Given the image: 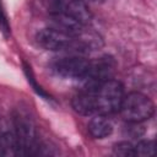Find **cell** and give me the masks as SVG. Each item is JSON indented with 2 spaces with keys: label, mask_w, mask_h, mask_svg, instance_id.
Listing matches in <instances>:
<instances>
[{
  "label": "cell",
  "mask_w": 157,
  "mask_h": 157,
  "mask_svg": "<svg viewBox=\"0 0 157 157\" xmlns=\"http://www.w3.org/2000/svg\"><path fill=\"white\" fill-rule=\"evenodd\" d=\"M135 147V156L150 157L155 155V141L153 140H141Z\"/></svg>",
  "instance_id": "obj_12"
},
{
  "label": "cell",
  "mask_w": 157,
  "mask_h": 157,
  "mask_svg": "<svg viewBox=\"0 0 157 157\" xmlns=\"http://www.w3.org/2000/svg\"><path fill=\"white\" fill-rule=\"evenodd\" d=\"M0 31L4 33V36L10 34V25H9V21H7V16L4 11L1 0H0Z\"/></svg>",
  "instance_id": "obj_14"
},
{
  "label": "cell",
  "mask_w": 157,
  "mask_h": 157,
  "mask_svg": "<svg viewBox=\"0 0 157 157\" xmlns=\"http://www.w3.org/2000/svg\"><path fill=\"white\" fill-rule=\"evenodd\" d=\"M23 71H25V75H26V77H27V81H28V83L31 85V87L33 88V91H34L39 97H42L43 99H45V101H53V97H52L40 85L37 83L36 77H34L33 71H32V67H31L27 63H23Z\"/></svg>",
  "instance_id": "obj_11"
},
{
  "label": "cell",
  "mask_w": 157,
  "mask_h": 157,
  "mask_svg": "<svg viewBox=\"0 0 157 157\" xmlns=\"http://www.w3.org/2000/svg\"><path fill=\"white\" fill-rule=\"evenodd\" d=\"M113 153L115 156H121V157H130L135 156V147L131 142L128 141H121L114 145L113 147Z\"/></svg>",
  "instance_id": "obj_13"
},
{
  "label": "cell",
  "mask_w": 157,
  "mask_h": 157,
  "mask_svg": "<svg viewBox=\"0 0 157 157\" xmlns=\"http://www.w3.org/2000/svg\"><path fill=\"white\" fill-rule=\"evenodd\" d=\"M49 22H50V26H49L50 28H54L61 33H65L72 37L81 34L86 27L80 22H77L76 20L71 18L70 16L61 12H56V11L49 12Z\"/></svg>",
  "instance_id": "obj_8"
},
{
  "label": "cell",
  "mask_w": 157,
  "mask_h": 157,
  "mask_svg": "<svg viewBox=\"0 0 157 157\" xmlns=\"http://www.w3.org/2000/svg\"><path fill=\"white\" fill-rule=\"evenodd\" d=\"M12 121L15 126L13 135L17 140L20 156L38 155L40 142L37 139L36 125L31 114L23 108H17L12 114Z\"/></svg>",
  "instance_id": "obj_1"
},
{
  "label": "cell",
  "mask_w": 157,
  "mask_h": 157,
  "mask_svg": "<svg viewBox=\"0 0 157 157\" xmlns=\"http://www.w3.org/2000/svg\"><path fill=\"white\" fill-rule=\"evenodd\" d=\"M90 60L78 55L60 58L53 64L54 72L64 78L83 80L88 72Z\"/></svg>",
  "instance_id": "obj_6"
},
{
  "label": "cell",
  "mask_w": 157,
  "mask_h": 157,
  "mask_svg": "<svg viewBox=\"0 0 157 157\" xmlns=\"http://www.w3.org/2000/svg\"><path fill=\"white\" fill-rule=\"evenodd\" d=\"M49 12L56 11L70 16L83 26L91 23L92 13L83 0H47Z\"/></svg>",
  "instance_id": "obj_5"
},
{
  "label": "cell",
  "mask_w": 157,
  "mask_h": 157,
  "mask_svg": "<svg viewBox=\"0 0 157 157\" xmlns=\"http://www.w3.org/2000/svg\"><path fill=\"white\" fill-rule=\"evenodd\" d=\"M36 39L38 44L52 52H75V53H87V49L81 40L80 36L72 37L65 33H61L54 28L47 27L40 29Z\"/></svg>",
  "instance_id": "obj_4"
},
{
  "label": "cell",
  "mask_w": 157,
  "mask_h": 157,
  "mask_svg": "<svg viewBox=\"0 0 157 157\" xmlns=\"http://www.w3.org/2000/svg\"><path fill=\"white\" fill-rule=\"evenodd\" d=\"M115 69V61L112 56L104 55L94 61H90V67L86 77L82 80L85 82V88H96L102 82L112 78Z\"/></svg>",
  "instance_id": "obj_7"
},
{
  "label": "cell",
  "mask_w": 157,
  "mask_h": 157,
  "mask_svg": "<svg viewBox=\"0 0 157 157\" xmlns=\"http://www.w3.org/2000/svg\"><path fill=\"white\" fill-rule=\"evenodd\" d=\"M119 113L125 121L130 124H140L153 115L155 104L146 94L134 91L124 94Z\"/></svg>",
  "instance_id": "obj_3"
},
{
  "label": "cell",
  "mask_w": 157,
  "mask_h": 157,
  "mask_svg": "<svg viewBox=\"0 0 157 157\" xmlns=\"http://www.w3.org/2000/svg\"><path fill=\"white\" fill-rule=\"evenodd\" d=\"M93 90L96 115H110L118 113L124 97V86L121 82L109 78Z\"/></svg>",
  "instance_id": "obj_2"
},
{
  "label": "cell",
  "mask_w": 157,
  "mask_h": 157,
  "mask_svg": "<svg viewBox=\"0 0 157 157\" xmlns=\"http://www.w3.org/2000/svg\"><path fill=\"white\" fill-rule=\"evenodd\" d=\"M93 1H96V2H104L105 0H93Z\"/></svg>",
  "instance_id": "obj_15"
},
{
  "label": "cell",
  "mask_w": 157,
  "mask_h": 157,
  "mask_svg": "<svg viewBox=\"0 0 157 157\" xmlns=\"http://www.w3.org/2000/svg\"><path fill=\"white\" fill-rule=\"evenodd\" d=\"M0 156H20L17 140L13 132H4L0 135Z\"/></svg>",
  "instance_id": "obj_10"
},
{
  "label": "cell",
  "mask_w": 157,
  "mask_h": 157,
  "mask_svg": "<svg viewBox=\"0 0 157 157\" xmlns=\"http://www.w3.org/2000/svg\"><path fill=\"white\" fill-rule=\"evenodd\" d=\"M88 132L94 139H105L113 132V124L105 115H94L88 123Z\"/></svg>",
  "instance_id": "obj_9"
}]
</instances>
